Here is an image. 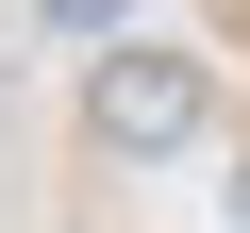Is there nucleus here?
<instances>
[{"instance_id": "obj_1", "label": "nucleus", "mask_w": 250, "mask_h": 233, "mask_svg": "<svg viewBox=\"0 0 250 233\" xmlns=\"http://www.w3.org/2000/svg\"><path fill=\"white\" fill-rule=\"evenodd\" d=\"M100 134H117V150H184V134H200V83H184L167 50H134V67H100Z\"/></svg>"}]
</instances>
